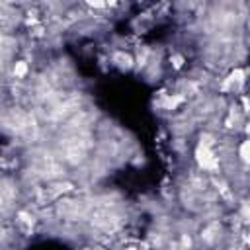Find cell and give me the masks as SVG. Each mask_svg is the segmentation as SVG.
<instances>
[{"mask_svg": "<svg viewBox=\"0 0 250 250\" xmlns=\"http://www.w3.org/2000/svg\"><path fill=\"white\" fill-rule=\"evenodd\" d=\"M88 217H90L92 227L102 232H115L121 227V215L109 205H98L96 209L90 211Z\"/></svg>", "mask_w": 250, "mask_h": 250, "instance_id": "cell-1", "label": "cell"}, {"mask_svg": "<svg viewBox=\"0 0 250 250\" xmlns=\"http://www.w3.org/2000/svg\"><path fill=\"white\" fill-rule=\"evenodd\" d=\"M57 211L61 217H64L68 221H76L84 215H90V209H88L86 201H82V199H62V201H59Z\"/></svg>", "mask_w": 250, "mask_h": 250, "instance_id": "cell-2", "label": "cell"}, {"mask_svg": "<svg viewBox=\"0 0 250 250\" xmlns=\"http://www.w3.org/2000/svg\"><path fill=\"white\" fill-rule=\"evenodd\" d=\"M195 160H197V166L201 170H205V172L215 174L219 170V158H217L213 146H209V145H203V143L197 145V148H195Z\"/></svg>", "mask_w": 250, "mask_h": 250, "instance_id": "cell-3", "label": "cell"}, {"mask_svg": "<svg viewBox=\"0 0 250 250\" xmlns=\"http://www.w3.org/2000/svg\"><path fill=\"white\" fill-rule=\"evenodd\" d=\"M244 76H246V74H244L242 68H234V70H230V74L225 78L221 90H223V92H240L242 86H244V80H246Z\"/></svg>", "mask_w": 250, "mask_h": 250, "instance_id": "cell-4", "label": "cell"}, {"mask_svg": "<svg viewBox=\"0 0 250 250\" xmlns=\"http://www.w3.org/2000/svg\"><path fill=\"white\" fill-rule=\"evenodd\" d=\"M219 232H221L219 223H209V225L201 230V240H203V242H207V244H213V242L217 240Z\"/></svg>", "mask_w": 250, "mask_h": 250, "instance_id": "cell-5", "label": "cell"}, {"mask_svg": "<svg viewBox=\"0 0 250 250\" xmlns=\"http://www.w3.org/2000/svg\"><path fill=\"white\" fill-rule=\"evenodd\" d=\"M113 62H115L117 66H121V68H129V66L133 64V59H131V55L119 51V53L113 55Z\"/></svg>", "mask_w": 250, "mask_h": 250, "instance_id": "cell-6", "label": "cell"}, {"mask_svg": "<svg viewBox=\"0 0 250 250\" xmlns=\"http://www.w3.org/2000/svg\"><path fill=\"white\" fill-rule=\"evenodd\" d=\"M238 156H240L242 162L250 164V137L240 143V146H238Z\"/></svg>", "mask_w": 250, "mask_h": 250, "instance_id": "cell-7", "label": "cell"}, {"mask_svg": "<svg viewBox=\"0 0 250 250\" xmlns=\"http://www.w3.org/2000/svg\"><path fill=\"white\" fill-rule=\"evenodd\" d=\"M25 72H27V64H25V61H18V62H14V76H16V78H23Z\"/></svg>", "mask_w": 250, "mask_h": 250, "instance_id": "cell-8", "label": "cell"}, {"mask_svg": "<svg viewBox=\"0 0 250 250\" xmlns=\"http://www.w3.org/2000/svg\"><path fill=\"white\" fill-rule=\"evenodd\" d=\"M174 66H182V57H174Z\"/></svg>", "mask_w": 250, "mask_h": 250, "instance_id": "cell-9", "label": "cell"}, {"mask_svg": "<svg viewBox=\"0 0 250 250\" xmlns=\"http://www.w3.org/2000/svg\"><path fill=\"white\" fill-rule=\"evenodd\" d=\"M244 131H246V135L250 137V123H246V127H244Z\"/></svg>", "mask_w": 250, "mask_h": 250, "instance_id": "cell-10", "label": "cell"}]
</instances>
